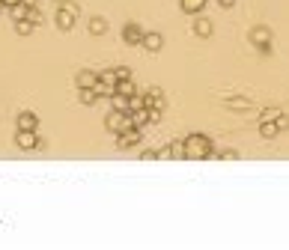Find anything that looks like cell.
<instances>
[{"mask_svg":"<svg viewBox=\"0 0 289 250\" xmlns=\"http://www.w3.org/2000/svg\"><path fill=\"white\" fill-rule=\"evenodd\" d=\"M221 158H224V161H233V158H239V155H236L233 149H226V152H224V155H221Z\"/></svg>","mask_w":289,"mask_h":250,"instance_id":"d6a6232c","label":"cell"},{"mask_svg":"<svg viewBox=\"0 0 289 250\" xmlns=\"http://www.w3.org/2000/svg\"><path fill=\"white\" fill-rule=\"evenodd\" d=\"M206 3H209V0H179L182 12H188V15H200V12L206 9Z\"/></svg>","mask_w":289,"mask_h":250,"instance_id":"4fadbf2b","label":"cell"},{"mask_svg":"<svg viewBox=\"0 0 289 250\" xmlns=\"http://www.w3.org/2000/svg\"><path fill=\"white\" fill-rule=\"evenodd\" d=\"M226 104H229V107H251V101H248V98H229Z\"/></svg>","mask_w":289,"mask_h":250,"instance_id":"f1b7e54d","label":"cell"},{"mask_svg":"<svg viewBox=\"0 0 289 250\" xmlns=\"http://www.w3.org/2000/svg\"><path fill=\"white\" fill-rule=\"evenodd\" d=\"M18 128H24V131H36V128H39V116H36L33 110H21V113H18Z\"/></svg>","mask_w":289,"mask_h":250,"instance_id":"7c38bea8","label":"cell"},{"mask_svg":"<svg viewBox=\"0 0 289 250\" xmlns=\"http://www.w3.org/2000/svg\"><path fill=\"white\" fill-rule=\"evenodd\" d=\"M117 93H123V95H129V98H131V95H137L140 90L131 84V78H129V81H120V84H117Z\"/></svg>","mask_w":289,"mask_h":250,"instance_id":"44dd1931","label":"cell"},{"mask_svg":"<svg viewBox=\"0 0 289 250\" xmlns=\"http://www.w3.org/2000/svg\"><path fill=\"white\" fill-rule=\"evenodd\" d=\"M21 3H27V6H36V3H39V0H21Z\"/></svg>","mask_w":289,"mask_h":250,"instance_id":"8d00e7d4","label":"cell"},{"mask_svg":"<svg viewBox=\"0 0 289 250\" xmlns=\"http://www.w3.org/2000/svg\"><path fill=\"white\" fill-rule=\"evenodd\" d=\"M15 146H18V149H42L45 143L36 137V131H24V128H18V134H15Z\"/></svg>","mask_w":289,"mask_h":250,"instance_id":"5b68a950","label":"cell"},{"mask_svg":"<svg viewBox=\"0 0 289 250\" xmlns=\"http://www.w3.org/2000/svg\"><path fill=\"white\" fill-rule=\"evenodd\" d=\"M259 134H262L265 140H274V137L280 134V128H277L274 119H262V122H259Z\"/></svg>","mask_w":289,"mask_h":250,"instance_id":"5bb4252c","label":"cell"},{"mask_svg":"<svg viewBox=\"0 0 289 250\" xmlns=\"http://www.w3.org/2000/svg\"><path fill=\"white\" fill-rule=\"evenodd\" d=\"M33 27H36V24H33L30 18H21V21H15V33H18V36H30Z\"/></svg>","mask_w":289,"mask_h":250,"instance_id":"d6986e66","label":"cell"},{"mask_svg":"<svg viewBox=\"0 0 289 250\" xmlns=\"http://www.w3.org/2000/svg\"><path fill=\"white\" fill-rule=\"evenodd\" d=\"M27 12H30V6H27V3H15V6H9V15H12V21H21V18H27Z\"/></svg>","mask_w":289,"mask_h":250,"instance_id":"ac0fdd59","label":"cell"},{"mask_svg":"<svg viewBox=\"0 0 289 250\" xmlns=\"http://www.w3.org/2000/svg\"><path fill=\"white\" fill-rule=\"evenodd\" d=\"M274 122H277V128H280V131H286V128H289V116L277 110V113H274Z\"/></svg>","mask_w":289,"mask_h":250,"instance_id":"4316f807","label":"cell"},{"mask_svg":"<svg viewBox=\"0 0 289 250\" xmlns=\"http://www.w3.org/2000/svg\"><path fill=\"white\" fill-rule=\"evenodd\" d=\"M140 158H143V161H158V152H155V149H146Z\"/></svg>","mask_w":289,"mask_h":250,"instance_id":"4dcf8cb0","label":"cell"},{"mask_svg":"<svg viewBox=\"0 0 289 250\" xmlns=\"http://www.w3.org/2000/svg\"><path fill=\"white\" fill-rule=\"evenodd\" d=\"M98 81H104V84H110V87H117V84H120L113 69H107V72H98Z\"/></svg>","mask_w":289,"mask_h":250,"instance_id":"603a6c76","label":"cell"},{"mask_svg":"<svg viewBox=\"0 0 289 250\" xmlns=\"http://www.w3.org/2000/svg\"><path fill=\"white\" fill-rule=\"evenodd\" d=\"M113 72H117V81H129V78H131V72L126 69V66H117Z\"/></svg>","mask_w":289,"mask_h":250,"instance_id":"83f0119b","label":"cell"},{"mask_svg":"<svg viewBox=\"0 0 289 250\" xmlns=\"http://www.w3.org/2000/svg\"><path fill=\"white\" fill-rule=\"evenodd\" d=\"M218 3H221L224 9H233V6H236V0H218Z\"/></svg>","mask_w":289,"mask_h":250,"instance_id":"836d02e7","label":"cell"},{"mask_svg":"<svg viewBox=\"0 0 289 250\" xmlns=\"http://www.w3.org/2000/svg\"><path fill=\"white\" fill-rule=\"evenodd\" d=\"M75 0H57V6H72Z\"/></svg>","mask_w":289,"mask_h":250,"instance_id":"e575fe53","label":"cell"},{"mask_svg":"<svg viewBox=\"0 0 289 250\" xmlns=\"http://www.w3.org/2000/svg\"><path fill=\"white\" fill-rule=\"evenodd\" d=\"M143 48H146V51H152V54H158L161 48H164V36L155 33V30L143 33Z\"/></svg>","mask_w":289,"mask_h":250,"instance_id":"9c48e42d","label":"cell"},{"mask_svg":"<svg viewBox=\"0 0 289 250\" xmlns=\"http://www.w3.org/2000/svg\"><path fill=\"white\" fill-rule=\"evenodd\" d=\"M170 152H173V158H185V140L170 143Z\"/></svg>","mask_w":289,"mask_h":250,"instance_id":"d4e9b609","label":"cell"},{"mask_svg":"<svg viewBox=\"0 0 289 250\" xmlns=\"http://www.w3.org/2000/svg\"><path fill=\"white\" fill-rule=\"evenodd\" d=\"M158 158H173V152H170V146H161V149H158Z\"/></svg>","mask_w":289,"mask_h":250,"instance_id":"1f68e13d","label":"cell"},{"mask_svg":"<svg viewBox=\"0 0 289 250\" xmlns=\"http://www.w3.org/2000/svg\"><path fill=\"white\" fill-rule=\"evenodd\" d=\"M78 98H81V104H96V101H98V93L87 87V90H78Z\"/></svg>","mask_w":289,"mask_h":250,"instance_id":"ffe728a7","label":"cell"},{"mask_svg":"<svg viewBox=\"0 0 289 250\" xmlns=\"http://www.w3.org/2000/svg\"><path fill=\"white\" fill-rule=\"evenodd\" d=\"M93 90L98 93V98H110V95L117 93V87H110V84H104V81H98V84L93 87Z\"/></svg>","mask_w":289,"mask_h":250,"instance_id":"7402d4cb","label":"cell"},{"mask_svg":"<svg viewBox=\"0 0 289 250\" xmlns=\"http://www.w3.org/2000/svg\"><path fill=\"white\" fill-rule=\"evenodd\" d=\"M140 137H143V128H126L123 134H117V146L120 149H131V146H137L140 143Z\"/></svg>","mask_w":289,"mask_h":250,"instance_id":"8992f818","label":"cell"},{"mask_svg":"<svg viewBox=\"0 0 289 250\" xmlns=\"http://www.w3.org/2000/svg\"><path fill=\"white\" fill-rule=\"evenodd\" d=\"M3 3H6V9H9V6H15V3H21V0H3Z\"/></svg>","mask_w":289,"mask_h":250,"instance_id":"d590c367","label":"cell"},{"mask_svg":"<svg viewBox=\"0 0 289 250\" xmlns=\"http://www.w3.org/2000/svg\"><path fill=\"white\" fill-rule=\"evenodd\" d=\"M140 107H146V101H143V95H131L129 98V113H134V110H140Z\"/></svg>","mask_w":289,"mask_h":250,"instance_id":"cb8c5ba5","label":"cell"},{"mask_svg":"<svg viewBox=\"0 0 289 250\" xmlns=\"http://www.w3.org/2000/svg\"><path fill=\"white\" fill-rule=\"evenodd\" d=\"M185 158L203 161V158H215V146L206 134H188L185 137Z\"/></svg>","mask_w":289,"mask_h":250,"instance_id":"6da1fadb","label":"cell"},{"mask_svg":"<svg viewBox=\"0 0 289 250\" xmlns=\"http://www.w3.org/2000/svg\"><path fill=\"white\" fill-rule=\"evenodd\" d=\"M161 116H164V110H158V107H149V122H161Z\"/></svg>","mask_w":289,"mask_h":250,"instance_id":"f546056e","label":"cell"},{"mask_svg":"<svg viewBox=\"0 0 289 250\" xmlns=\"http://www.w3.org/2000/svg\"><path fill=\"white\" fill-rule=\"evenodd\" d=\"M90 33H93V36H104V33H107V21L98 18V15H93V18H90Z\"/></svg>","mask_w":289,"mask_h":250,"instance_id":"2e32d148","label":"cell"},{"mask_svg":"<svg viewBox=\"0 0 289 250\" xmlns=\"http://www.w3.org/2000/svg\"><path fill=\"white\" fill-rule=\"evenodd\" d=\"M110 104H113V110H123V113H129V95L113 93V95H110Z\"/></svg>","mask_w":289,"mask_h":250,"instance_id":"e0dca14e","label":"cell"},{"mask_svg":"<svg viewBox=\"0 0 289 250\" xmlns=\"http://www.w3.org/2000/svg\"><path fill=\"white\" fill-rule=\"evenodd\" d=\"M104 128H107L110 134H123L126 128H131V116L123 113V110H110V113L104 116Z\"/></svg>","mask_w":289,"mask_h":250,"instance_id":"7a4b0ae2","label":"cell"},{"mask_svg":"<svg viewBox=\"0 0 289 250\" xmlns=\"http://www.w3.org/2000/svg\"><path fill=\"white\" fill-rule=\"evenodd\" d=\"M75 84H78V90H93L98 84V72H90V69H84V72H78V78H75Z\"/></svg>","mask_w":289,"mask_h":250,"instance_id":"30bf717a","label":"cell"},{"mask_svg":"<svg viewBox=\"0 0 289 250\" xmlns=\"http://www.w3.org/2000/svg\"><path fill=\"white\" fill-rule=\"evenodd\" d=\"M75 21H78V6H75V3L57 9V27H60V30H72Z\"/></svg>","mask_w":289,"mask_h":250,"instance_id":"277c9868","label":"cell"},{"mask_svg":"<svg viewBox=\"0 0 289 250\" xmlns=\"http://www.w3.org/2000/svg\"><path fill=\"white\" fill-rule=\"evenodd\" d=\"M129 116H131V125H134V128H143V125L149 122V107H140V110H134Z\"/></svg>","mask_w":289,"mask_h":250,"instance_id":"9a60e30c","label":"cell"},{"mask_svg":"<svg viewBox=\"0 0 289 250\" xmlns=\"http://www.w3.org/2000/svg\"><path fill=\"white\" fill-rule=\"evenodd\" d=\"M143 101H146V107H158V110H164V107H167V98H164V93H161L158 87L146 90V93H143Z\"/></svg>","mask_w":289,"mask_h":250,"instance_id":"52a82bcc","label":"cell"},{"mask_svg":"<svg viewBox=\"0 0 289 250\" xmlns=\"http://www.w3.org/2000/svg\"><path fill=\"white\" fill-rule=\"evenodd\" d=\"M27 18H30L33 24H36V27H39V24H42V21H45V15H42V12H39V9H36V6H30V12H27Z\"/></svg>","mask_w":289,"mask_h":250,"instance_id":"484cf974","label":"cell"},{"mask_svg":"<svg viewBox=\"0 0 289 250\" xmlns=\"http://www.w3.org/2000/svg\"><path fill=\"white\" fill-rule=\"evenodd\" d=\"M248 39H251V45L257 48L259 54H268L271 51V30L268 27H254V30L248 33Z\"/></svg>","mask_w":289,"mask_h":250,"instance_id":"3957f363","label":"cell"},{"mask_svg":"<svg viewBox=\"0 0 289 250\" xmlns=\"http://www.w3.org/2000/svg\"><path fill=\"white\" fill-rule=\"evenodd\" d=\"M194 33H197L200 39H212V33H215V24H212L206 15H197V21H194Z\"/></svg>","mask_w":289,"mask_h":250,"instance_id":"ba28073f","label":"cell"},{"mask_svg":"<svg viewBox=\"0 0 289 250\" xmlns=\"http://www.w3.org/2000/svg\"><path fill=\"white\" fill-rule=\"evenodd\" d=\"M123 39H126V45H143V30L137 24H126L123 27Z\"/></svg>","mask_w":289,"mask_h":250,"instance_id":"8fae6325","label":"cell"}]
</instances>
